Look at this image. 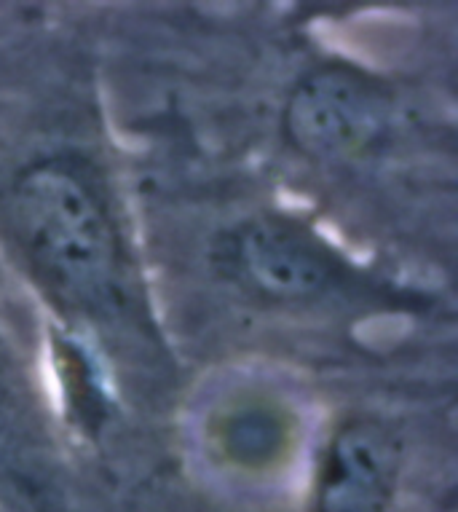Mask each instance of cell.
Instances as JSON below:
<instances>
[{"instance_id": "3", "label": "cell", "mask_w": 458, "mask_h": 512, "mask_svg": "<svg viewBox=\"0 0 458 512\" xmlns=\"http://www.w3.org/2000/svg\"><path fill=\"white\" fill-rule=\"evenodd\" d=\"M225 263L247 290L284 303H306L335 293L349 266L300 220L258 215L236 228L225 244Z\"/></svg>"}, {"instance_id": "1", "label": "cell", "mask_w": 458, "mask_h": 512, "mask_svg": "<svg viewBox=\"0 0 458 512\" xmlns=\"http://www.w3.org/2000/svg\"><path fill=\"white\" fill-rule=\"evenodd\" d=\"M6 218L30 271L59 306L92 319L124 311L126 247L89 164L51 156L22 169L9 188Z\"/></svg>"}, {"instance_id": "2", "label": "cell", "mask_w": 458, "mask_h": 512, "mask_svg": "<svg viewBox=\"0 0 458 512\" xmlns=\"http://www.w3.org/2000/svg\"><path fill=\"white\" fill-rule=\"evenodd\" d=\"M394 97L384 81L349 62H325L292 86L284 102V140L311 161H351L384 140Z\"/></svg>"}, {"instance_id": "4", "label": "cell", "mask_w": 458, "mask_h": 512, "mask_svg": "<svg viewBox=\"0 0 458 512\" xmlns=\"http://www.w3.org/2000/svg\"><path fill=\"white\" fill-rule=\"evenodd\" d=\"M400 478V437L373 416H354L325 445L311 486V512H392Z\"/></svg>"}]
</instances>
